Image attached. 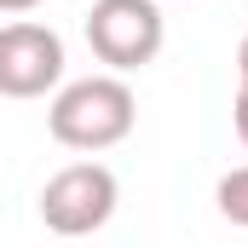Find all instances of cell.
<instances>
[{"label":"cell","instance_id":"cell-1","mask_svg":"<svg viewBox=\"0 0 248 248\" xmlns=\"http://www.w3.org/2000/svg\"><path fill=\"white\" fill-rule=\"evenodd\" d=\"M139 122V98L122 75H81L46 104V133L63 150H110Z\"/></svg>","mask_w":248,"mask_h":248},{"label":"cell","instance_id":"cell-2","mask_svg":"<svg viewBox=\"0 0 248 248\" xmlns=\"http://www.w3.org/2000/svg\"><path fill=\"white\" fill-rule=\"evenodd\" d=\"M162 41H168V23L156 0H93L87 12V46L98 63H110V75L144 69L162 52Z\"/></svg>","mask_w":248,"mask_h":248},{"label":"cell","instance_id":"cell-3","mask_svg":"<svg viewBox=\"0 0 248 248\" xmlns=\"http://www.w3.org/2000/svg\"><path fill=\"white\" fill-rule=\"evenodd\" d=\"M116 202H122V185L104 162H69L41 185V219L58 237H93L98 225H110Z\"/></svg>","mask_w":248,"mask_h":248},{"label":"cell","instance_id":"cell-4","mask_svg":"<svg viewBox=\"0 0 248 248\" xmlns=\"http://www.w3.org/2000/svg\"><path fill=\"white\" fill-rule=\"evenodd\" d=\"M63 81V41L46 23H6L0 29V98H46Z\"/></svg>","mask_w":248,"mask_h":248},{"label":"cell","instance_id":"cell-5","mask_svg":"<svg viewBox=\"0 0 248 248\" xmlns=\"http://www.w3.org/2000/svg\"><path fill=\"white\" fill-rule=\"evenodd\" d=\"M214 202H219V214H225L231 225H243V231H248V162H243V168H231V173L219 179Z\"/></svg>","mask_w":248,"mask_h":248},{"label":"cell","instance_id":"cell-6","mask_svg":"<svg viewBox=\"0 0 248 248\" xmlns=\"http://www.w3.org/2000/svg\"><path fill=\"white\" fill-rule=\"evenodd\" d=\"M231 122H237V139L248 144V87H237V104H231Z\"/></svg>","mask_w":248,"mask_h":248},{"label":"cell","instance_id":"cell-7","mask_svg":"<svg viewBox=\"0 0 248 248\" xmlns=\"http://www.w3.org/2000/svg\"><path fill=\"white\" fill-rule=\"evenodd\" d=\"M237 81L248 87V35H243V46H237Z\"/></svg>","mask_w":248,"mask_h":248},{"label":"cell","instance_id":"cell-8","mask_svg":"<svg viewBox=\"0 0 248 248\" xmlns=\"http://www.w3.org/2000/svg\"><path fill=\"white\" fill-rule=\"evenodd\" d=\"M35 6H41V0H0V12H12V17H17V12H35Z\"/></svg>","mask_w":248,"mask_h":248}]
</instances>
